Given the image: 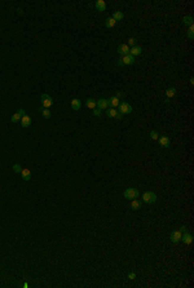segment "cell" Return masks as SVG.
Returning a JSON list of instances; mask_svg holds the SVG:
<instances>
[{
    "label": "cell",
    "mask_w": 194,
    "mask_h": 288,
    "mask_svg": "<svg viewBox=\"0 0 194 288\" xmlns=\"http://www.w3.org/2000/svg\"><path fill=\"white\" fill-rule=\"evenodd\" d=\"M157 199H158V197L154 191H146L142 195V202L146 204H154L157 202Z\"/></svg>",
    "instance_id": "1"
},
{
    "label": "cell",
    "mask_w": 194,
    "mask_h": 288,
    "mask_svg": "<svg viewBox=\"0 0 194 288\" xmlns=\"http://www.w3.org/2000/svg\"><path fill=\"white\" fill-rule=\"evenodd\" d=\"M135 63V57H132L131 54H126V56H122V58L118 59L116 65L118 66H129V65H133Z\"/></svg>",
    "instance_id": "2"
},
{
    "label": "cell",
    "mask_w": 194,
    "mask_h": 288,
    "mask_svg": "<svg viewBox=\"0 0 194 288\" xmlns=\"http://www.w3.org/2000/svg\"><path fill=\"white\" fill-rule=\"evenodd\" d=\"M124 198L127 199V200H133V199H137V197L140 195L139 190L135 189V187H128V189L124 190Z\"/></svg>",
    "instance_id": "3"
},
{
    "label": "cell",
    "mask_w": 194,
    "mask_h": 288,
    "mask_svg": "<svg viewBox=\"0 0 194 288\" xmlns=\"http://www.w3.org/2000/svg\"><path fill=\"white\" fill-rule=\"evenodd\" d=\"M40 99H41V107H44V109H49V107H52V105H53V98L47 93L41 94Z\"/></svg>",
    "instance_id": "4"
},
{
    "label": "cell",
    "mask_w": 194,
    "mask_h": 288,
    "mask_svg": "<svg viewBox=\"0 0 194 288\" xmlns=\"http://www.w3.org/2000/svg\"><path fill=\"white\" fill-rule=\"evenodd\" d=\"M118 112H121L122 115H127V114H131L133 107L131 106V104H128V102H121V105L118 106Z\"/></svg>",
    "instance_id": "5"
},
{
    "label": "cell",
    "mask_w": 194,
    "mask_h": 288,
    "mask_svg": "<svg viewBox=\"0 0 194 288\" xmlns=\"http://www.w3.org/2000/svg\"><path fill=\"white\" fill-rule=\"evenodd\" d=\"M181 236H182V233L180 230H174L171 234H170V239L174 244H179L181 242Z\"/></svg>",
    "instance_id": "6"
},
{
    "label": "cell",
    "mask_w": 194,
    "mask_h": 288,
    "mask_svg": "<svg viewBox=\"0 0 194 288\" xmlns=\"http://www.w3.org/2000/svg\"><path fill=\"white\" fill-rule=\"evenodd\" d=\"M158 141H159V145L163 149H168L171 146V140L168 136H162V137L158 138Z\"/></svg>",
    "instance_id": "7"
},
{
    "label": "cell",
    "mask_w": 194,
    "mask_h": 288,
    "mask_svg": "<svg viewBox=\"0 0 194 288\" xmlns=\"http://www.w3.org/2000/svg\"><path fill=\"white\" fill-rule=\"evenodd\" d=\"M96 106H97V109H100L101 111L102 110H108V107H109V101L106 98H100L98 101H96Z\"/></svg>",
    "instance_id": "8"
},
{
    "label": "cell",
    "mask_w": 194,
    "mask_h": 288,
    "mask_svg": "<svg viewBox=\"0 0 194 288\" xmlns=\"http://www.w3.org/2000/svg\"><path fill=\"white\" fill-rule=\"evenodd\" d=\"M23 115H25V110L23 109H18V110H17V112L12 116V118H10V122H12V123H18Z\"/></svg>",
    "instance_id": "9"
},
{
    "label": "cell",
    "mask_w": 194,
    "mask_h": 288,
    "mask_svg": "<svg viewBox=\"0 0 194 288\" xmlns=\"http://www.w3.org/2000/svg\"><path fill=\"white\" fill-rule=\"evenodd\" d=\"M106 115L109 116V118H115V119H122V114L121 112H118V110L116 109H109L108 111H106Z\"/></svg>",
    "instance_id": "10"
},
{
    "label": "cell",
    "mask_w": 194,
    "mask_h": 288,
    "mask_svg": "<svg viewBox=\"0 0 194 288\" xmlns=\"http://www.w3.org/2000/svg\"><path fill=\"white\" fill-rule=\"evenodd\" d=\"M181 242H184L186 246H190V244L193 243V235L189 231L184 233V234H182V236H181Z\"/></svg>",
    "instance_id": "11"
},
{
    "label": "cell",
    "mask_w": 194,
    "mask_h": 288,
    "mask_svg": "<svg viewBox=\"0 0 194 288\" xmlns=\"http://www.w3.org/2000/svg\"><path fill=\"white\" fill-rule=\"evenodd\" d=\"M141 53H142V47H140V45H135V47L129 48L128 54H131L132 57H137V56H140Z\"/></svg>",
    "instance_id": "12"
},
{
    "label": "cell",
    "mask_w": 194,
    "mask_h": 288,
    "mask_svg": "<svg viewBox=\"0 0 194 288\" xmlns=\"http://www.w3.org/2000/svg\"><path fill=\"white\" fill-rule=\"evenodd\" d=\"M108 101H109V106H111L113 109H116L119 105H121V99L116 97V96H111Z\"/></svg>",
    "instance_id": "13"
},
{
    "label": "cell",
    "mask_w": 194,
    "mask_h": 288,
    "mask_svg": "<svg viewBox=\"0 0 194 288\" xmlns=\"http://www.w3.org/2000/svg\"><path fill=\"white\" fill-rule=\"evenodd\" d=\"M20 175H21V178L23 181H30L31 180V170L29 168H22Z\"/></svg>",
    "instance_id": "14"
},
{
    "label": "cell",
    "mask_w": 194,
    "mask_h": 288,
    "mask_svg": "<svg viewBox=\"0 0 194 288\" xmlns=\"http://www.w3.org/2000/svg\"><path fill=\"white\" fill-rule=\"evenodd\" d=\"M20 122H21V127H22V128L30 127V124H31V116H29V115H26V114H25L22 118H21Z\"/></svg>",
    "instance_id": "15"
},
{
    "label": "cell",
    "mask_w": 194,
    "mask_h": 288,
    "mask_svg": "<svg viewBox=\"0 0 194 288\" xmlns=\"http://www.w3.org/2000/svg\"><path fill=\"white\" fill-rule=\"evenodd\" d=\"M70 105H71V109L74 111H79L80 107H82V101H80L79 98H73Z\"/></svg>",
    "instance_id": "16"
},
{
    "label": "cell",
    "mask_w": 194,
    "mask_h": 288,
    "mask_svg": "<svg viewBox=\"0 0 194 288\" xmlns=\"http://www.w3.org/2000/svg\"><path fill=\"white\" fill-rule=\"evenodd\" d=\"M116 52H118L121 56H126L129 53V47L127 44H121L118 47V49H116Z\"/></svg>",
    "instance_id": "17"
},
{
    "label": "cell",
    "mask_w": 194,
    "mask_h": 288,
    "mask_svg": "<svg viewBox=\"0 0 194 288\" xmlns=\"http://www.w3.org/2000/svg\"><path fill=\"white\" fill-rule=\"evenodd\" d=\"M94 8H96L98 12H104V10L106 9V3H105L104 0H97V1L94 3Z\"/></svg>",
    "instance_id": "18"
},
{
    "label": "cell",
    "mask_w": 194,
    "mask_h": 288,
    "mask_svg": "<svg viewBox=\"0 0 194 288\" xmlns=\"http://www.w3.org/2000/svg\"><path fill=\"white\" fill-rule=\"evenodd\" d=\"M177 93V89H176V87H171V88H168L167 91H166V101L168 102V99H170L171 97H174V96Z\"/></svg>",
    "instance_id": "19"
},
{
    "label": "cell",
    "mask_w": 194,
    "mask_h": 288,
    "mask_svg": "<svg viewBox=\"0 0 194 288\" xmlns=\"http://www.w3.org/2000/svg\"><path fill=\"white\" fill-rule=\"evenodd\" d=\"M104 25H105V27H108V28H113V27H115L116 21H115L114 18H113V17H109V18L105 20Z\"/></svg>",
    "instance_id": "20"
},
{
    "label": "cell",
    "mask_w": 194,
    "mask_h": 288,
    "mask_svg": "<svg viewBox=\"0 0 194 288\" xmlns=\"http://www.w3.org/2000/svg\"><path fill=\"white\" fill-rule=\"evenodd\" d=\"M141 205H142V203H141L139 199H133V200H131V209L132 211H139L141 208Z\"/></svg>",
    "instance_id": "21"
},
{
    "label": "cell",
    "mask_w": 194,
    "mask_h": 288,
    "mask_svg": "<svg viewBox=\"0 0 194 288\" xmlns=\"http://www.w3.org/2000/svg\"><path fill=\"white\" fill-rule=\"evenodd\" d=\"M38 111L39 112H41V115H43V118H45V119H49L52 116V112L49 111V109H44V107H39L38 109Z\"/></svg>",
    "instance_id": "22"
},
{
    "label": "cell",
    "mask_w": 194,
    "mask_h": 288,
    "mask_svg": "<svg viewBox=\"0 0 194 288\" xmlns=\"http://www.w3.org/2000/svg\"><path fill=\"white\" fill-rule=\"evenodd\" d=\"M113 18H114L116 22H118V21H123L124 20V14H123V12H121V10H116V12L113 13Z\"/></svg>",
    "instance_id": "23"
},
{
    "label": "cell",
    "mask_w": 194,
    "mask_h": 288,
    "mask_svg": "<svg viewBox=\"0 0 194 288\" xmlns=\"http://www.w3.org/2000/svg\"><path fill=\"white\" fill-rule=\"evenodd\" d=\"M86 106H87L88 109H91V110H93V109H96V107H97V106H96V101H94L93 98H87Z\"/></svg>",
    "instance_id": "24"
},
{
    "label": "cell",
    "mask_w": 194,
    "mask_h": 288,
    "mask_svg": "<svg viewBox=\"0 0 194 288\" xmlns=\"http://www.w3.org/2000/svg\"><path fill=\"white\" fill-rule=\"evenodd\" d=\"M182 23H184V25H188V26L193 25V17H192V16H185V17H182Z\"/></svg>",
    "instance_id": "25"
},
{
    "label": "cell",
    "mask_w": 194,
    "mask_h": 288,
    "mask_svg": "<svg viewBox=\"0 0 194 288\" xmlns=\"http://www.w3.org/2000/svg\"><path fill=\"white\" fill-rule=\"evenodd\" d=\"M188 39H189V40H194V23L189 26V30H188Z\"/></svg>",
    "instance_id": "26"
},
{
    "label": "cell",
    "mask_w": 194,
    "mask_h": 288,
    "mask_svg": "<svg viewBox=\"0 0 194 288\" xmlns=\"http://www.w3.org/2000/svg\"><path fill=\"white\" fill-rule=\"evenodd\" d=\"M150 138L153 141H157L158 138H159V133H158L157 131H151V132H150Z\"/></svg>",
    "instance_id": "27"
},
{
    "label": "cell",
    "mask_w": 194,
    "mask_h": 288,
    "mask_svg": "<svg viewBox=\"0 0 194 288\" xmlns=\"http://www.w3.org/2000/svg\"><path fill=\"white\" fill-rule=\"evenodd\" d=\"M21 170H22V168H21V164H18V163H16L15 165H13V172L15 173H21Z\"/></svg>",
    "instance_id": "28"
},
{
    "label": "cell",
    "mask_w": 194,
    "mask_h": 288,
    "mask_svg": "<svg viewBox=\"0 0 194 288\" xmlns=\"http://www.w3.org/2000/svg\"><path fill=\"white\" fill-rule=\"evenodd\" d=\"M136 39L135 38H129L128 39V44H127V45H128V47H129V45H131V47H135V45H136Z\"/></svg>",
    "instance_id": "29"
},
{
    "label": "cell",
    "mask_w": 194,
    "mask_h": 288,
    "mask_svg": "<svg viewBox=\"0 0 194 288\" xmlns=\"http://www.w3.org/2000/svg\"><path fill=\"white\" fill-rule=\"evenodd\" d=\"M93 115L94 116H96V118H100V116H101V110L100 109H93Z\"/></svg>",
    "instance_id": "30"
},
{
    "label": "cell",
    "mask_w": 194,
    "mask_h": 288,
    "mask_svg": "<svg viewBox=\"0 0 194 288\" xmlns=\"http://www.w3.org/2000/svg\"><path fill=\"white\" fill-rule=\"evenodd\" d=\"M128 278L131 279V280H135V279H136V274H135V273H129V274H128Z\"/></svg>",
    "instance_id": "31"
},
{
    "label": "cell",
    "mask_w": 194,
    "mask_h": 288,
    "mask_svg": "<svg viewBox=\"0 0 194 288\" xmlns=\"http://www.w3.org/2000/svg\"><path fill=\"white\" fill-rule=\"evenodd\" d=\"M180 231H181L182 234L186 233V231H188V227H186V226H181V227H180Z\"/></svg>",
    "instance_id": "32"
},
{
    "label": "cell",
    "mask_w": 194,
    "mask_h": 288,
    "mask_svg": "<svg viewBox=\"0 0 194 288\" xmlns=\"http://www.w3.org/2000/svg\"><path fill=\"white\" fill-rule=\"evenodd\" d=\"M114 96H116V97H118L119 99H121V98L123 97V92H116V93H115Z\"/></svg>",
    "instance_id": "33"
}]
</instances>
